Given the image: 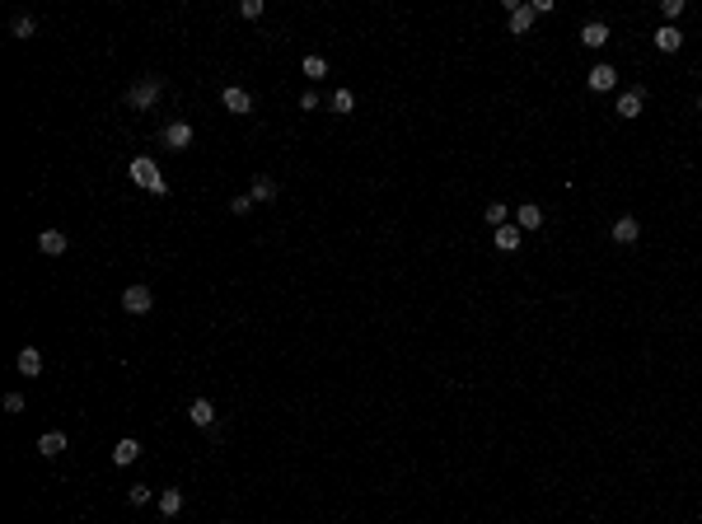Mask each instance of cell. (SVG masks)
Listing matches in <instances>:
<instances>
[{"mask_svg":"<svg viewBox=\"0 0 702 524\" xmlns=\"http://www.w3.org/2000/svg\"><path fill=\"white\" fill-rule=\"evenodd\" d=\"M131 183L145 187V192H155V197H164V192H169L164 173H159V164H155V159H145V154H136V159H131Z\"/></svg>","mask_w":702,"mask_h":524,"instance_id":"1","label":"cell"},{"mask_svg":"<svg viewBox=\"0 0 702 524\" xmlns=\"http://www.w3.org/2000/svg\"><path fill=\"white\" fill-rule=\"evenodd\" d=\"M159 89H164V85H159L155 75H140L136 85L126 89V103H131V108H150V103L159 99Z\"/></svg>","mask_w":702,"mask_h":524,"instance_id":"2","label":"cell"},{"mask_svg":"<svg viewBox=\"0 0 702 524\" xmlns=\"http://www.w3.org/2000/svg\"><path fill=\"white\" fill-rule=\"evenodd\" d=\"M150 305H155L150 286H126V291H122V309H126V314H150Z\"/></svg>","mask_w":702,"mask_h":524,"instance_id":"3","label":"cell"},{"mask_svg":"<svg viewBox=\"0 0 702 524\" xmlns=\"http://www.w3.org/2000/svg\"><path fill=\"white\" fill-rule=\"evenodd\" d=\"M641 108H646V89H637V85H632V89L618 94V117H627V122H632V117H641Z\"/></svg>","mask_w":702,"mask_h":524,"instance_id":"4","label":"cell"},{"mask_svg":"<svg viewBox=\"0 0 702 524\" xmlns=\"http://www.w3.org/2000/svg\"><path fill=\"white\" fill-rule=\"evenodd\" d=\"M534 5H515V0H506V24H511V33H529V24H534Z\"/></svg>","mask_w":702,"mask_h":524,"instance_id":"5","label":"cell"},{"mask_svg":"<svg viewBox=\"0 0 702 524\" xmlns=\"http://www.w3.org/2000/svg\"><path fill=\"white\" fill-rule=\"evenodd\" d=\"M187 416H192V426H202V431H211V426H216V407H211V398H192Z\"/></svg>","mask_w":702,"mask_h":524,"instance_id":"6","label":"cell"},{"mask_svg":"<svg viewBox=\"0 0 702 524\" xmlns=\"http://www.w3.org/2000/svg\"><path fill=\"white\" fill-rule=\"evenodd\" d=\"M613 85H618V71H613L608 61H599V66L590 71V89H594V94H608Z\"/></svg>","mask_w":702,"mask_h":524,"instance_id":"7","label":"cell"},{"mask_svg":"<svg viewBox=\"0 0 702 524\" xmlns=\"http://www.w3.org/2000/svg\"><path fill=\"white\" fill-rule=\"evenodd\" d=\"M164 145H169V150H187V145H192V126H187V122H169V126H164Z\"/></svg>","mask_w":702,"mask_h":524,"instance_id":"8","label":"cell"},{"mask_svg":"<svg viewBox=\"0 0 702 524\" xmlns=\"http://www.w3.org/2000/svg\"><path fill=\"white\" fill-rule=\"evenodd\" d=\"M38 454H43V459L66 454V431H43V435H38Z\"/></svg>","mask_w":702,"mask_h":524,"instance_id":"9","label":"cell"},{"mask_svg":"<svg viewBox=\"0 0 702 524\" xmlns=\"http://www.w3.org/2000/svg\"><path fill=\"white\" fill-rule=\"evenodd\" d=\"M15 365H19V374H29V379H38V374H43V351H38V347H24Z\"/></svg>","mask_w":702,"mask_h":524,"instance_id":"10","label":"cell"},{"mask_svg":"<svg viewBox=\"0 0 702 524\" xmlns=\"http://www.w3.org/2000/svg\"><path fill=\"white\" fill-rule=\"evenodd\" d=\"M637 234H641V225L632 216H618L613 220V244H637Z\"/></svg>","mask_w":702,"mask_h":524,"instance_id":"11","label":"cell"},{"mask_svg":"<svg viewBox=\"0 0 702 524\" xmlns=\"http://www.w3.org/2000/svg\"><path fill=\"white\" fill-rule=\"evenodd\" d=\"M655 47H660V52H679V47H684V33L674 29V24H660V29H655Z\"/></svg>","mask_w":702,"mask_h":524,"instance_id":"12","label":"cell"},{"mask_svg":"<svg viewBox=\"0 0 702 524\" xmlns=\"http://www.w3.org/2000/svg\"><path fill=\"white\" fill-rule=\"evenodd\" d=\"M220 103H225V108H230V112H249V108H253L249 89H239V85H230V89L220 94Z\"/></svg>","mask_w":702,"mask_h":524,"instance_id":"13","label":"cell"},{"mask_svg":"<svg viewBox=\"0 0 702 524\" xmlns=\"http://www.w3.org/2000/svg\"><path fill=\"white\" fill-rule=\"evenodd\" d=\"M140 459V440H131V435H126V440H117V445H112V463H122V468H126V463H136Z\"/></svg>","mask_w":702,"mask_h":524,"instance_id":"14","label":"cell"},{"mask_svg":"<svg viewBox=\"0 0 702 524\" xmlns=\"http://www.w3.org/2000/svg\"><path fill=\"white\" fill-rule=\"evenodd\" d=\"M515 220H520V230H543V206H534V201H525V206H520V216H515Z\"/></svg>","mask_w":702,"mask_h":524,"instance_id":"15","label":"cell"},{"mask_svg":"<svg viewBox=\"0 0 702 524\" xmlns=\"http://www.w3.org/2000/svg\"><path fill=\"white\" fill-rule=\"evenodd\" d=\"M249 197H253V201H277V183H272L267 173H258V178H253V187H249Z\"/></svg>","mask_w":702,"mask_h":524,"instance_id":"16","label":"cell"},{"mask_svg":"<svg viewBox=\"0 0 702 524\" xmlns=\"http://www.w3.org/2000/svg\"><path fill=\"white\" fill-rule=\"evenodd\" d=\"M580 43H585V47H604L608 43V24H599V19L585 24V29H580Z\"/></svg>","mask_w":702,"mask_h":524,"instance_id":"17","label":"cell"},{"mask_svg":"<svg viewBox=\"0 0 702 524\" xmlns=\"http://www.w3.org/2000/svg\"><path fill=\"white\" fill-rule=\"evenodd\" d=\"M520 234H525L520 225H501V230H497V248H501V253H515V248H520Z\"/></svg>","mask_w":702,"mask_h":524,"instance_id":"18","label":"cell"},{"mask_svg":"<svg viewBox=\"0 0 702 524\" xmlns=\"http://www.w3.org/2000/svg\"><path fill=\"white\" fill-rule=\"evenodd\" d=\"M38 248H43V253H52V258H57V253H66V234H61V230H43V239H38Z\"/></svg>","mask_w":702,"mask_h":524,"instance_id":"19","label":"cell"},{"mask_svg":"<svg viewBox=\"0 0 702 524\" xmlns=\"http://www.w3.org/2000/svg\"><path fill=\"white\" fill-rule=\"evenodd\" d=\"M159 510H164V515H178V510H183V492H178V487L159 492Z\"/></svg>","mask_w":702,"mask_h":524,"instance_id":"20","label":"cell"},{"mask_svg":"<svg viewBox=\"0 0 702 524\" xmlns=\"http://www.w3.org/2000/svg\"><path fill=\"white\" fill-rule=\"evenodd\" d=\"M351 108H356V94H351V89L332 94V112H351Z\"/></svg>","mask_w":702,"mask_h":524,"instance_id":"21","label":"cell"},{"mask_svg":"<svg viewBox=\"0 0 702 524\" xmlns=\"http://www.w3.org/2000/svg\"><path fill=\"white\" fill-rule=\"evenodd\" d=\"M305 75H309V80H323V75H328V61H323V57H305Z\"/></svg>","mask_w":702,"mask_h":524,"instance_id":"22","label":"cell"},{"mask_svg":"<svg viewBox=\"0 0 702 524\" xmlns=\"http://www.w3.org/2000/svg\"><path fill=\"white\" fill-rule=\"evenodd\" d=\"M33 29H38L33 15H15V38H33Z\"/></svg>","mask_w":702,"mask_h":524,"instance_id":"23","label":"cell"},{"mask_svg":"<svg viewBox=\"0 0 702 524\" xmlns=\"http://www.w3.org/2000/svg\"><path fill=\"white\" fill-rule=\"evenodd\" d=\"M483 216H487V225H497V230H501V225H506V206H501V201H492Z\"/></svg>","mask_w":702,"mask_h":524,"instance_id":"24","label":"cell"},{"mask_svg":"<svg viewBox=\"0 0 702 524\" xmlns=\"http://www.w3.org/2000/svg\"><path fill=\"white\" fill-rule=\"evenodd\" d=\"M239 15H244V19H258V15H263V0H239Z\"/></svg>","mask_w":702,"mask_h":524,"instance_id":"25","label":"cell"},{"mask_svg":"<svg viewBox=\"0 0 702 524\" xmlns=\"http://www.w3.org/2000/svg\"><path fill=\"white\" fill-rule=\"evenodd\" d=\"M660 10H665V19H679L684 15V0H660Z\"/></svg>","mask_w":702,"mask_h":524,"instance_id":"26","label":"cell"},{"mask_svg":"<svg viewBox=\"0 0 702 524\" xmlns=\"http://www.w3.org/2000/svg\"><path fill=\"white\" fill-rule=\"evenodd\" d=\"M126 501H131V506H145V501H150V487H131Z\"/></svg>","mask_w":702,"mask_h":524,"instance_id":"27","label":"cell"},{"mask_svg":"<svg viewBox=\"0 0 702 524\" xmlns=\"http://www.w3.org/2000/svg\"><path fill=\"white\" fill-rule=\"evenodd\" d=\"M249 206H253V197H249V192H244V197H234V201H230V211H234V216H244Z\"/></svg>","mask_w":702,"mask_h":524,"instance_id":"28","label":"cell"},{"mask_svg":"<svg viewBox=\"0 0 702 524\" xmlns=\"http://www.w3.org/2000/svg\"><path fill=\"white\" fill-rule=\"evenodd\" d=\"M5 412H24V393H5Z\"/></svg>","mask_w":702,"mask_h":524,"instance_id":"29","label":"cell"},{"mask_svg":"<svg viewBox=\"0 0 702 524\" xmlns=\"http://www.w3.org/2000/svg\"><path fill=\"white\" fill-rule=\"evenodd\" d=\"M698 112H702V99H698Z\"/></svg>","mask_w":702,"mask_h":524,"instance_id":"30","label":"cell"}]
</instances>
